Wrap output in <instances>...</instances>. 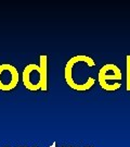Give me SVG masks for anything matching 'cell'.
Segmentation results:
<instances>
[{"label":"cell","instance_id":"6","mask_svg":"<svg viewBox=\"0 0 130 147\" xmlns=\"http://www.w3.org/2000/svg\"><path fill=\"white\" fill-rule=\"evenodd\" d=\"M126 90L130 92V55L126 56Z\"/></svg>","mask_w":130,"mask_h":147},{"label":"cell","instance_id":"12","mask_svg":"<svg viewBox=\"0 0 130 147\" xmlns=\"http://www.w3.org/2000/svg\"><path fill=\"white\" fill-rule=\"evenodd\" d=\"M5 147H11V146H5Z\"/></svg>","mask_w":130,"mask_h":147},{"label":"cell","instance_id":"11","mask_svg":"<svg viewBox=\"0 0 130 147\" xmlns=\"http://www.w3.org/2000/svg\"><path fill=\"white\" fill-rule=\"evenodd\" d=\"M86 147H92V146H86Z\"/></svg>","mask_w":130,"mask_h":147},{"label":"cell","instance_id":"10","mask_svg":"<svg viewBox=\"0 0 130 147\" xmlns=\"http://www.w3.org/2000/svg\"><path fill=\"white\" fill-rule=\"evenodd\" d=\"M17 147H24V146H17Z\"/></svg>","mask_w":130,"mask_h":147},{"label":"cell","instance_id":"9","mask_svg":"<svg viewBox=\"0 0 130 147\" xmlns=\"http://www.w3.org/2000/svg\"><path fill=\"white\" fill-rule=\"evenodd\" d=\"M59 147H66V146H59Z\"/></svg>","mask_w":130,"mask_h":147},{"label":"cell","instance_id":"13","mask_svg":"<svg viewBox=\"0 0 130 147\" xmlns=\"http://www.w3.org/2000/svg\"><path fill=\"white\" fill-rule=\"evenodd\" d=\"M34 147H37V146H34Z\"/></svg>","mask_w":130,"mask_h":147},{"label":"cell","instance_id":"4","mask_svg":"<svg viewBox=\"0 0 130 147\" xmlns=\"http://www.w3.org/2000/svg\"><path fill=\"white\" fill-rule=\"evenodd\" d=\"M19 71L9 63L0 64V90L9 92L14 89L19 84Z\"/></svg>","mask_w":130,"mask_h":147},{"label":"cell","instance_id":"1","mask_svg":"<svg viewBox=\"0 0 130 147\" xmlns=\"http://www.w3.org/2000/svg\"><path fill=\"white\" fill-rule=\"evenodd\" d=\"M95 67V61L86 55L74 56L68 60L64 68L65 82L74 90L87 92L95 84V79L87 73Z\"/></svg>","mask_w":130,"mask_h":147},{"label":"cell","instance_id":"8","mask_svg":"<svg viewBox=\"0 0 130 147\" xmlns=\"http://www.w3.org/2000/svg\"><path fill=\"white\" fill-rule=\"evenodd\" d=\"M66 147H79V146H66Z\"/></svg>","mask_w":130,"mask_h":147},{"label":"cell","instance_id":"7","mask_svg":"<svg viewBox=\"0 0 130 147\" xmlns=\"http://www.w3.org/2000/svg\"><path fill=\"white\" fill-rule=\"evenodd\" d=\"M49 147H57V143H55V142H53V143H52V144H51V145H50V146H49Z\"/></svg>","mask_w":130,"mask_h":147},{"label":"cell","instance_id":"3","mask_svg":"<svg viewBox=\"0 0 130 147\" xmlns=\"http://www.w3.org/2000/svg\"><path fill=\"white\" fill-rule=\"evenodd\" d=\"M22 81L25 88L31 92L41 90L43 86V78L40 67L36 63H29L25 65L22 72Z\"/></svg>","mask_w":130,"mask_h":147},{"label":"cell","instance_id":"2","mask_svg":"<svg viewBox=\"0 0 130 147\" xmlns=\"http://www.w3.org/2000/svg\"><path fill=\"white\" fill-rule=\"evenodd\" d=\"M121 70L114 63H107L100 68L98 72V83L106 92H116L121 87Z\"/></svg>","mask_w":130,"mask_h":147},{"label":"cell","instance_id":"5","mask_svg":"<svg viewBox=\"0 0 130 147\" xmlns=\"http://www.w3.org/2000/svg\"><path fill=\"white\" fill-rule=\"evenodd\" d=\"M40 70H41L42 78H43V86H42V92H47L48 89V57L46 55H40L39 57V64Z\"/></svg>","mask_w":130,"mask_h":147}]
</instances>
